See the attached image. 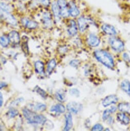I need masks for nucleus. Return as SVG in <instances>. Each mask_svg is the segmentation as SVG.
<instances>
[{"instance_id":"nucleus-14","label":"nucleus","mask_w":130,"mask_h":131,"mask_svg":"<svg viewBox=\"0 0 130 131\" xmlns=\"http://www.w3.org/2000/svg\"><path fill=\"white\" fill-rule=\"evenodd\" d=\"M10 42L15 45H18L20 43L21 38L19 32L15 30H13L9 32L8 34Z\"/></svg>"},{"instance_id":"nucleus-29","label":"nucleus","mask_w":130,"mask_h":131,"mask_svg":"<svg viewBox=\"0 0 130 131\" xmlns=\"http://www.w3.org/2000/svg\"><path fill=\"white\" fill-rule=\"evenodd\" d=\"M19 114L18 110L16 108H12L10 109L8 112L7 113V116L9 118H13L16 116H17Z\"/></svg>"},{"instance_id":"nucleus-35","label":"nucleus","mask_w":130,"mask_h":131,"mask_svg":"<svg viewBox=\"0 0 130 131\" xmlns=\"http://www.w3.org/2000/svg\"><path fill=\"white\" fill-rule=\"evenodd\" d=\"M102 130H103V126L99 123L96 124L93 126V127L92 128V130H95V131H101Z\"/></svg>"},{"instance_id":"nucleus-12","label":"nucleus","mask_w":130,"mask_h":131,"mask_svg":"<svg viewBox=\"0 0 130 131\" xmlns=\"http://www.w3.org/2000/svg\"><path fill=\"white\" fill-rule=\"evenodd\" d=\"M0 10L7 12L12 13L15 12V6L14 3L9 2L4 0H0Z\"/></svg>"},{"instance_id":"nucleus-4","label":"nucleus","mask_w":130,"mask_h":131,"mask_svg":"<svg viewBox=\"0 0 130 131\" xmlns=\"http://www.w3.org/2000/svg\"><path fill=\"white\" fill-rule=\"evenodd\" d=\"M40 12L41 13V20L43 26L46 29L50 28L53 25L54 20L49 8H42Z\"/></svg>"},{"instance_id":"nucleus-30","label":"nucleus","mask_w":130,"mask_h":131,"mask_svg":"<svg viewBox=\"0 0 130 131\" xmlns=\"http://www.w3.org/2000/svg\"><path fill=\"white\" fill-rule=\"evenodd\" d=\"M52 0H37L42 8H49Z\"/></svg>"},{"instance_id":"nucleus-44","label":"nucleus","mask_w":130,"mask_h":131,"mask_svg":"<svg viewBox=\"0 0 130 131\" xmlns=\"http://www.w3.org/2000/svg\"><path fill=\"white\" fill-rule=\"evenodd\" d=\"M30 1V0H16V1H18V2H24V3H26L28 1Z\"/></svg>"},{"instance_id":"nucleus-6","label":"nucleus","mask_w":130,"mask_h":131,"mask_svg":"<svg viewBox=\"0 0 130 131\" xmlns=\"http://www.w3.org/2000/svg\"><path fill=\"white\" fill-rule=\"evenodd\" d=\"M0 18H1L3 22L6 23L11 26L16 27L18 26V21L14 13L0 10Z\"/></svg>"},{"instance_id":"nucleus-1","label":"nucleus","mask_w":130,"mask_h":131,"mask_svg":"<svg viewBox=\"0 0 130 131\" xmlns=\"http://www.w3.org/2000/svg\"><path fill=\"white\" fill-rule=\"evenodd\" d=\"M96 59L105 67L109 69H113L114 66V61L109 53L103 50H97L94 53Z\"/></svg>"},{"instance_id":"nucleus-2","label":"nucleus","mask_w":130,"mask_h":131,"mask_svg":"<svg viewBox=\"0 0 130 131\" xmlns=\"http://www.w3.org/2000/svg\"><path fill=\"white\" fill-rule=\"evenodd\" d=\"M23 114L24 117L30 123L43 124L46 121V118L43 115H38L26 108L23 110Z\"/></svg>"},{"instance_id":"nucleus-33","label":"nucleus","mask_w":130,"mask_h":131,"mask_svg":"<svg viewBox=\"0 0 130 131\" xmlns=\"http://www.w3.org/2000/svg\"><path fill=\"white\" fill-rule=\"evenodd\" d=\"M55 97L56 99L59 102H62L64 101V95L60 92H57L55 94Z\"/></svg>"},{"instance_id":"nucleus-17","label":"nucleus","mask_w":130,"mask_h":131,"mask_svg":"<svg viewBox=\"0 0 130 131\" xmlns=\"http://www.w3.org/2000/svg\"><path fill=\"white\" fill-rule=\"evenodd\" d=\"M87 42L92 47H97L100 44V41L96 35L94 33H91L88 37Z\"/></svg>"},{"instance_id":"nucleus-28","label":"nucleus","mask_w":130,"mask_h":131,"mask_svg":"<svg viewBox=\"0 0 130 131\" xmlns=\"http://www.w3.org/2000/svg\"><path fill=\"white\" fill-rule=\"evenodd\" d=\"M9 40L8 36H0V44L3 47H7L9 44Z\"/></svg>"},{"instance_id":"nucleus-5","label":"nucleus","mask_w":130,"mask_h":131,"mask_svg":"<svg viewBox=\"0 0 130 131\" xmlns=\"http://www.w3.org/2000/svg\"><path fill=\"white\" fill-rule=\"evenodd\" d=\"M68 7L70 17L74 19L81 15V9L77 0H68Z\"/></svg>"},{"instance_id":"nucleus-27","label":"nucleus","mask_w":130,"mask_h":131,"mask_svg":"<svg viewBox=\"0 0 130 131\" xmlns=\"http://www.w3.org/2000/svg\"><path fill=\"white\" fill-rule=\"evenodd\" d=\"M56 62L54 59H52L49 61L48 64L47 69V72L48 74V75H50L52 73L53 71L56 67Z\"/></svg>"},{"instance_id":"nucleus-22","label":"nucleus","mask_w":130,"mask_h":131,"mask_svg":"<svg viewBox=\"0 0 130 131\" xmlns=\"http://www.w3.org/2000/svg\"><path fill=\"white\" fill-rule=\"evenodd\" d=\"M51 112H55L57 113H64L66 111L64 106L61 104H57L52 106L50 109Z\"/></svg>"},{"instance_id":"nucleus-7","label":"nucleus","mask_w":130,"mask_h":131,"mask_svg":"<svg viewBox=\"0 0 130 131\" xmlns=\"http://www.w3.org/2000/svg\"><path fill=\"white\" fill-rule=\"evenodd\" d=\"M109 42L113 50L117 52H121L123 50L124 45L123 41L119 38L112 36L109 39Z\"/></svg>"},{"instance_id":"nucleus-32","label":"nucleus","mask_w":130,"mask_h":131,"mask_svg":"<svg viewBox=\"0 0 130 131\" xmlns=\"http://www.w3.org/2000/svg\"><path fill=\"white\" fill-rule=\"evenodd\" d=\"M34 91L38 94H39L40 96H41L42 97H43L44 99H46L47 97V94L46 93V92L43 90L42 89L40 88L39 86H36L34 89Z\"/></svg>"},{"instance_id":"nucleus-31","label":"nucleus","mask_w":130,"mask_h":131,"mask_svg":"<svg viewBox=\"0 0 130 131\" xmlns=\"http://www.w3.org/2000/svg\"><path fill=\"white\" fill-rule=\"evenodd\" d=\"M33 108L35 111L39 112H43L46 109V105L44 104L38 103L33 106Z\"/></svg>"},{"instance_id":"nucleus-23","label":"nucleus","mask_w":130,"mask_h":131,"mask_svg":"<svg viewBox=\"0 0 130 131\" xmlns=\"http://www.w3.org/2000/svg\"><path fill=\"white\" fill-rule=\"evenodd\" d=\"M118 107L120 112L130 115V103H120L119 104Z\"/></svg>"},{"instance_id":"nucleus-15","label":"nucleus","mask_w":130,"mask_h":131,"mask_svg":"<svg viewBox=\"0 0 130 131\" xmlns=\"http://www.w3.org/2000/svg\"><path fill=\"white\" fill-rule=\"evenodd\" d=\"M67 109L70 113L76 114L82 110V105L76 102H70L67 105Z\"/></svg>"},{"instance_id":"nucleus-24","label":"nucleus","mask_w":130,"mask_h":131,"mask_svg":"<svg viewBox=\"0 0 130 131\" xmlns=\"http://www.w3.org/2000/svg\"><path fill=\"white\" fill-rule=\"evenodd\" d=\"M121 89L130 96V82L127 80H124L121 83Z\"/></svg>"},{"instance_id":"nucleus-40","label":"nucleus","mask_w":130,"mask_h":131,"mask_svg":"<svg viewBox=\"0 0 130 131\" xmlns=\"http://www.w3.org/2000/svg\"><path fill=\"white\" fill-rule=\"evenodd\" d=\"M3 104V97L2 94L0 92V107H1Z\"/></svg>"},{"instance_id":"nucleus-20","label":"nucleus","mask_w":130,"mask_h":131,"mask_svg":"<svg viewBox=\"0 0 130 131\" xmlns=\"http://www.w3.org/2000/svg\"><path fill=\"white\" fill-rule=\"evenodd\" d=\"M65 126L64 127V130H69L71 129L73 126V121L72 116L71 113H67L65 115Z\"/></svg>"},{"instance_id":"nucleus-8","label":"nucleus","mask_w":130,"mask_h":131,"mask_svg":"<svg viewBox=\"0 0 130 131\" xmlns=\"http://www.w3.org/2000/svg\"><path fill=\"white\" fill-rule=\"evenodd\" d=\"M20 22L24 27L29 30L35 29L37 28L39 25L37 21L26 16L22 17L20 20Z\"/></svg>"},{"instance_id":"nucleus-41","label":"nucleus","mask_w":130,"mask_h":131,"mask_svg":"<svg viewBox=\"0 0 130 131\" xmlns=\"http://www.w3.org/2000/svg\"><path fill=\"white\" fill-rule=\"evenodd\" d=\"M8 84L5 82H0V89H2L3 88L7 86Z\"/></svg>"},{"instance_id":"nucleus-42","label":"nucleus","mask_w":130,"mask_h":131,"mask_svg":"<svg viewBox=\"0 0 130 131\" xmlns=\"http://www.w3.org/2000/svg\"><path fill=\"white\" fill-rule=\"evenodd\" d=\"M107 120H108V123H109V124H112L114 122L113 118L112 117H110Z\"/></svg>"},{"instance_id":"nucleus-16","label":"nucleus","mask_w":130,"mask_h":131,"mask_svg":"<svg viewBox=\"0 0 130 131\" xmlns=\"http://www.w3.org/2000/svg\"><path fill=\"white\" fill-rule=\"evenodd\" d=\"M26 6L28 12L29 11H40L42 8L37 0H30L26 2Z\"/></svg>"},{"instance_id":"nucleus-26","label":"nucleus","mask_w":130,"mask_h":131,"mask_svg":"<svg viewBox=\"0 0 130 131\" xmlns=\"http://www.w3.org/2000/svg\"><path fill=\"white\" fill-rule=\"evenodd\" d=\"M35 70L37 73L39 74H42L44 72V63L40 61H37L34 64Z\"/></svg>"},{"instance_id":"nucleus-45","label":"nucleus","mask_w":130,"mask_h":131,"mask_svg":"<svg viewBox=\"0 0 130 131\" xmlns=\"http://www.w3.org/2000/svg\"><path fill=\"white\" fill-rule=\"evenodd\" d=\"M4 1H7V2H11V3H14L16 0H4Z\"/></svg>"},{"instance_id":"nucleus-34","label":"nucleus","mask_w":130,"mask_h":131,"mask_svg":"<svg viewBox=\"0 0 130 131\" xmlns=\"http://www.w3.org/2000/svg\"><path fill=\"white\" fill-rule=\"evenodd\" d=\"M112 114L110 109H107L102 114V119L105 121L107 120L110 116V115Z\"/></svg>"},{"instance_id":"nucleus-36","label":"nucleus","mask_w":130,"mask_h":131,"mask_svg":"<svg viewBox=\"0 0 130 131\" xmlns=\"http://www.w3.org/2000/svg\"><path fill=\"white\" fill-rule=\"evenodd\" d=\"M69 93L71 96L78 97L80 95V92L76 89H72L70 90Z\"/></svg>"},{"instance_id":"nucleus-37","label":"nucleus","mask_w":130,"mask_h":131,"mask_svg":"<svg viewBox=\"0 0 130 131\" xmlns=\"http://www.w3.org/2000/svg\"><path fill=\"white\" fill-rule=\"evenodd\" d=\"M69 64L72 67L77 68L79 67V65L80 64V61L78 60H73L71 61H70Z\"/></svg>"},{"instance_id":"nucleus-9","label":"nucleus","mask_w":130,"mask_h":131,"mask_svg":"<svg viewBox=\"0 0 130 131\" xmlns=\"http://www.w3.org/2000/svg\"><path fill=\"white\" fill-rule=\"evenodd\" d=\"M49 9L52 14L54 22L55 23L59 22L62 18L60 16L59 7L56 0H52Z\"/></svg>"},{"instance_id":"nucleus-39","label":"nucleus","mask_w":130,"mask_h":131,"mask_svg":"<svg viewBox=\"0 0 130 131\" xmlns=\"http://www.w3.org/2000/svg\"><path fill=\"white\" fill-rule=\"evenodd\" d=\"M122 57H123V60L126 62H128V63L130 62V58H129V57L128 54L127 53H124L122 54Z\"/></svg>"},{"instance_id":"nucleus-38","label":"nucleus","mask_w":130,"mask_h":131,"mask_svg":"<svg viewBox=\"0 0 130 131\" xmlns=\"http://www.w3.org/2000/svg\"><path fill=\"white\" fill-rule=\"evenodd\" d=\"M23 101V98H19V99H18L15 100L14 101H13V102L11 103V106H16L18 105V104H19L20 103H21Z\"/></svg>"},{"instance_id":"nucleus-11","label":"nucleus","mask_w":130,"mask_h":131,"mask_svg":"<svg viewBox=\"0 0 130 131\" xmlns=\"http://www.w3.org/2000/svg\"><path fill=\"white\" fill-rule=\"evenodd\" d=\"M67 32L68 35L71 37H74L77 34L79 30V28L77 24V22L73 19L69 20L67 24Z\"/></svg>"},{"instance_id":"nucleus-43","label":"nucleus","mask_w":130,"mask_h":131,"mask_svg":"<svg viewBox=\"0 0 130 131\" xmlns=\"http://www.w3.org/2000/svg\"><path fill=\"white\" fill-rule=\"evenodd\" d=\"M110 110H111V111L112 113H114V112H115L116 111V110H117V108H116V107L114 106H112V107H111V108H110Z\"/></svg>"},{"instance_id":"nucleus-13","label":"nucleus","mask_w":130,"mask_h":131,"mask_svg":"<svg viewBox=\"0 0 130 131\" xmlns=\"http://www.w3.org/2000/svg\"><path fill=\"white\" fill-rule=\"evenodd\" d=\"M101 29L102 32L110 36H115L117 34V32L114 26L109 24H103L101 26Z\"/></svg>"},{"instance_id":"nucleus-18","label":"nucleus","mask_w":130,"mask_h":131,"mask_svg":"<svg viewBox=\"0 0 130 131\" xmlns=\"http://www.w3.org/2000/svg\"><path fill=\"white\" fill-rule=\"evenodd\" d=\"M118 100V97L116 95H111L106 97L102 101V104L104 107H107L111 104H115Z\"/></svg>"},{"instance_id":"nucleus-3","label":"nucleus","mask_w":130,"mask_h":131,"mask_svg":"<svg viewBox=\"0 0 130 131\" xmlns=\"http://www.w3.org/2000/svg\"><path fill=\"white\" fill-rule=\"evenodd\" d=\"M93 20L90 17L85 15H80L77 19V24L79 30L81 33H84L88 30L90 26L94 24Z\"/></svg>"},{"instance_id":"nucleus-46","label":"nucleus","mask_w":130,"mask_h":131,"mask_svg":"<svg viewBox=\"0 0 130 131\" xmlns=\"http://www.w3.org/2000/svg\"><path fill=\"white\" fill-rule=\"evenodd\" d=\"M121 1H125V2H127L128 1H130V0H121Z\"/></svg>"},{"instance_id":"nucleus-19","label":"nucleus","mask_w":130,"mask_h":131,"mask_svg":"<svg viewBox=\"0 0 130 131\" xmlns=\"http://www.w3.org/2000/svg\"><path fill=\"white\" fill-rule=\"evenodd\" d=\"M15 12H18L19 13H25L28 12L26 3L15 1L14 3Z\"/></svg>"},{"instance_id":"nucleus-10","label":"nucleus","mask_w":130,"mask_h":131,"mask_svg":"<svg viewBox=\"0 0 130 131\" xmlns=\"http://www.w3.org/2000/svg\"><path fill=\"white\" fill-rule=\"evenodd\" d=\"M59 7L62 19H68L70 17L68 7V0H56Z\"/></svg>"},{"instance_id":"nucleus-25","label":"nucleus","mask_w":130,"mask_h":131,"mask_svg":"<svg viewBox=\"0 0 130 131\" xmlns=\"http://www.w3.org/2000/svg\"><path fill=\"white\" fill-rule=\"evenodd\" d=\"M28 38L27 37L24 36L22 38V50H23V52L26 55L29 54V47L28 44Z\"/></svg>"},{"instance_id":"nucleus-21","label":"nucleus","mask_w":130,"mask_h":131,"mask_svg":"<svg viewBox=\"0 0 130 131\" xmlns=\"http://www.w3.org/2000/svg\"><path fill=\"white\" fill-rule=\"evenodd\" d=\"M117 119L118 121L124 125H128L130 122L129 117L122 112L119 113L117 114Z\"/></svg>"}]
</instances>
